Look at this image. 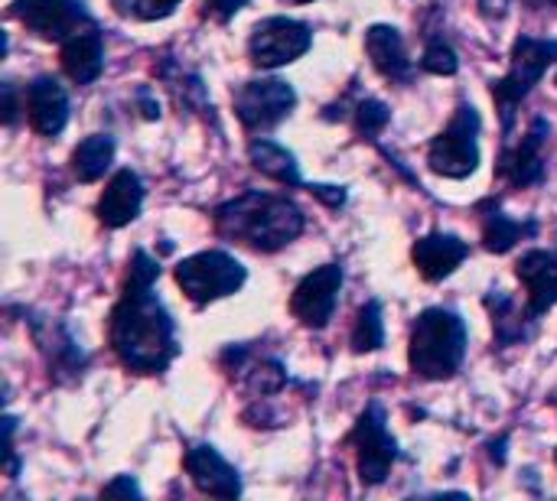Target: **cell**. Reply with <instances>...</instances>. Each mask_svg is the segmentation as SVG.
Returning a JSON list of instances; mask_svg holds the SVG:
<instances>
[{
    "instance_id": "cell-6",
    "label": "cell",
    "mask_w": 557,
    "mask_h": 501,
    "mask_svg": "<svg viewBox=\"0 0 557 501\" xmlns=\"http://www.w3.org/2000/svg\"><path fill=\"white\" fill-rule=\"evenodd\" d=\"M428 163L437 176L447 179H463L476 170L480 163V114L473 104H463L450 127L431 143Z\"/></svg>"
},
{
    "instance_id": "cell-7",
    "label": "cell",
    "mask_w": 557,
    "mask_h": 501,
    "mask_svg": "<svg viewBox=\"0 0 557 501\" xmlns=\"http://www.w3.org/2000/svg\"><path fill=\"white\" fill-rule=\"evenodd\" d=\"M310 42H313V36H310V29L300 20L271 16V20H264V23L255 26L251 42H248V52H251V62L255 65L277 68V65H287V62L300 59L310 49Z\"/></svg>"
},
{
    "instance_id": "cell-25",
    "label": "cell",
    "mask_w": 557,
    "mask_h": 501,
    "mask_svg": "<svg viewBox=\"0 0 557 501\" xmlns=\"http://www.w3.org/2000/svg\"><path fill=\"white\" fill-rule=\"evenodd\" d=\"M388 124V108L382 101H362L359 104V130L366 137H375Z\"/></svg>"
},
{
    "instance_id": "cell-11",
    "label": "cell",
    "mask_w": 557,
    "mask_h": 501,
    "mask_svg": "<svg viewBox=\"0 0 557 501\" xmlns=\"http://www.w3.org/2000/svg\"><path fill=\"white\" fill-rule=\"evenodd\" d=\"M10 13L42 39H69L72 33L88 26L78 0H16Z\"/></svg>"
},
{
    "instance_id": "cell-23",
    "label": "cell",
    "mask_w": 557,
    "mask_h": 501,
    "mask_svg": "<svg viewBox=\"0 0 557 501\" xmlns=\"http://www.w3.org/2000/svg\"><path fill=\"white\" fill-rule=\"evenodd\" d=\"M525 235V228L519 225V222H512V218H506L503 212H493L490 218H486V228H483V238H486V248L490 251H509L519 238Z\"/></svg>"
},
{
    "instance_id": "cell-12",
    "label": "cell",
    "mask_w": 557,
    "mask_h": 501,
    "mask_svg": "<svg viewBox=\"0 0 557 501\" xmlns=\"http://www.w3.org/2000/svg\"><path fill=\"white\" fill-rule=\"evenodd\" d=\"M186 473L196 483V489L206 496H215V499H238L242 496L238 473L212 447H193L186 453Z\"/></svg>"
},
{
    "instance_id": "cell-16",
    "label": "cell",
    "mask_w": 557,
    "mask_h": 501,
    "mask_svg": "<svg viewBox=\"0 0 557 501\" xmlns=\"http://www.w3.org/2000/svg\"><path fill=\"white\" fill-rule=\"evenodd\" d=\"M516 271L529 290L532 313H548L557 303V251H529Z\"/></svg>"
},
{
    "instance_id": "cell-26",
    "label": "cell",
    "mask_w": 557,
    "mask_h": 501,
    "mask_svg": "<svg viewBox=\"0 0 557 501\" xmlns=\"http://www.w3.org/2000/svg\"><path fill=\"white\" fill-rule=\"evenodd\" d=\"M180 0H127L124 13H134L140 20H163L176 10Z\"/></svg>"
},
{
    "instance_id": "cell-2",
    "label": "cell",
    "mask_w": 557,
    "mask_h": 501,
    "mask_svg": "<svg viewBox=\"0 0 557 501\" xmlns=\"http://www.w3.org/2000/svg\"><path fill=\"white\" fill-rule=\"evenodd\" d=\"M219 235L255 251H277L304 231V215L290 199L268 192H245L215 212Z\"/></svg>"
},
{
    "instance_id": "cell-13",
    "label": "cell",
    "mask_w": 557,
    "mask_h": 501,
    "mask_svg": "<svg viewBox=\"0 0 557 501\" xmlns=\"http://www.w3.org/2000/svg\"><path fill=\"white\" fill-rule=\"evenodd\" d=\"M140 205H144V186H140L137 173L121 170V173L111 176V183L101 192L98 218L108 228H124V225H131L140 215Z\"/></svg>"
},
{
    "instance_id": "cell-27",
    "label": "cell",
    "mask_w": 557,
    "mask_h": 501,
    "mask_svg": "<svg viewBox=\"0 0 557 501\" xmlns=\"http://www.w3.org/2000/svg\"><path fill=\"white\" fill-rule=\"evenodd\" d=\"M104 496H134V499H140V489H137V483L131 476H121L111 486H104Z\"/></svg>"
},
{
    "instance_id": "cell-3",
    "label": "cell",
    "mask_w": 557,
    "mask_h": 501,
    "mask_svg": "<svg viewBox=\"0 0 557 501\" xmlns=\"http://www.w3.org/2000/svg\"><path fill=\"white\" fill-rule=\"evenodd\" d=\"M467 352V326L450 310H428L418 316L411 333V368L421 378H450Z\"/></svg>"
},
{
    "instance_id": "cell-30",
    "label": "cell",
    "mask_w": 557,
    "mask_h": 501,
    "mask_svg": "<svg viewBox=\"0 0 557 501\" xmlns=\"http://www.w3.org/2000/svg\"><path fill=\"white\" fill-rule=\"evenodd\" d=\"M16 117V104H13V85H3V121L13 124Z\"/></svg>"
},
{
    "instance_id": "cell-24",
    "label": "cell",
    "mask_w": 557,
    "mask_h": 501,
    "mask_svg": "<svg viewBox=\"0 0 557 501\" xmlns=\"http://www.w3.org/2000/svg\"><path fill=\"white\" fill-rule=\"evenodd\" d=\"M421 65H424L428 72H434V75H454L460 62H457V52H454L444 39H434V42L424 49Z\"/></svg>"
},
{
    "instance_id": "cell-4",
    "label": "cell",
    "mask_w": 557,
    "mask_h": 501,
    "mask_svg": "<svg viewBox=\"0 0 557 501\" xmlns=\"http://www.w3.org/2000/svg\"><path fill=\"white\" fill-rule=\"evenodd\" d=\"M557 59L555 39H535V36H519L512 46V65L506 72V78H499L493 85V98L503 108L506 127L512 124V111L516 104L535 88V82L548 72V65Z\"/></svg>"
},
{
    "instance_id": "cell-15",
    "label": "cell",
    "mask_w": 557,
    "mask_h": 501,
    "mask_svg": "<svg viewBox=\"0 0 557 501\" xmlns=\"http://www.w3.org/2000/svg\"><path fill=\"white\" fill-rule=\"evenodd\" d=\"M26 108H29L33 130L42 134V137H55L69 121V98H65V91H62V85L55 78H36L29 85Z\"/></svg>"
},
{
    "instance_id": "cell-9",
    "label": "cell",
    "mask_w": 557,
    "mask_h": 501,
    "mask_svg": "<svg viewBox=\"0 0 557 501\" xmlns=\"http://www.w3.org/2000/svg\"><path fill=\"white\" fill-rule=\"evenodd\" d=\"M294 104H297V95L281 78L248 82L235 98V111H238V117H242V124L248 130H268V127L281 124L290 114Z\"/></svg>"
},
{
    "instance_id": "cell-5",
    "label": "cell",
    "mask_w": 557,
    "mask_h": 501,
    "mask_svg": "<svg viewBox=\"0 0 557 501\" xmlns=\"http://www.w3.org/2000/svg\"><path fill=\"white\" fill-rule=\"evenodd\" d=\"M176 284L193 303H212L232 297L245 284V267L225 251H202L180 261Z\"/></svg>"
},
{
    "instance_id": "cell-8",
    "label": "cell",
    "mask_w": 557,
    "mask_h": 501,
    "mask_svg": "<svg viewBox=\"0 0 557 501\" xmlns=\"http://www.w3.org/2000/svg\"><path fill=\"white\" fill-rule=\"evenodd\" d=\"M349 440L359 450V479L366 486L385 483V476H388V469H392V463L398 456V447H395V440H392V434L385 427V414H382L379 404H372L359 417V424H356Z\"/></svg>"
},
{
    "instance_id": "cell-1",
    "label": "cell",
    "mask_w": 557,
    "mask_h": 501,
    "mask_svg": "<svg viewBox=\"0 0 557 501\" xmlns=\"http://www.w3.org/2000/svg\"><path fill=\"white\" fill-rule=\"evenodd\" d=\"M160 267L150 254L137 251L121 303L111 313V346L131 372H163L176 355L173 320L153 293Z\"/></svg>"
},
{
    "instance_id": "cell-28",
    "label": "cell",
    "mask_w": 557,
    "mask_h": 501,
    "mask_svg": "<svg viewBox=\"0 0 557 501\" xmlns=\"http://www.w3.org/2000/svg\"><path fill=\"white\" fill-rule=\"evenodd\" d=\"M245 3H248V0H209V10H212L219 20H228V16H235Z\"/></svg>"
},
{
    "instance_id": "cell-31",
    "label": "cell",
    "mask_w": 557,
    "mask_h": 501,
    "mask_svg": "<svg viewBox=\"0 0 557 501\" xmlns=\"http://www.w3.org/2000/svg\"><path fill=\"white\" fill-rule=\"evenodd\" d=\"M284 3H310V0H284Z\"/></svg>"
},
{
    "instance_id": "cell-20",
    "label": "cell",
    "mask_w": 557,
    "mask_h": 501,
    "mask_svg": "<svg viewBox=\"0 0 557 501\" xmlns=\"http://www.w3.org/2000/svg\"><path fill=\"white\" fill-rule=\"evenodd\" d=\"M114 160V140L108 134H95V137H85L75 153H72V173L82 179V183H95L108 173Z\"/></svg>"
},
{
    "instance_id": "cell-10",
    "label": "cell",
    "mask_w": 557,
    "mask_h": 501,
    "mask_svg": "<svg viewBox=\"0 0 557 501\" xmlns=\"http://www.w3.org/2000/svg\"><path fill=\"white\" fill-rule=\"evenodd\" d=\"M339 287H343V271L336 264H323L313 274H307L294 297H290V310L294 316L310 326V329H323L333 320L336 300H339Z\"/></svg>"
},
{
    "instance_id": "cell-14",
    "label": "cell",
    "mask_w": 557,
    "mask_h": 501,
    "mask_svg": "<svg viewBox=\"0 0 557 501\" xmlns=\"http://www.w3.org/2000/svg\"><path fill=\"white\" fill-rule=\"evenodd\" d=\"M62 68L75 85H88L101 75L104 68V46L101 33L88 23L69 39H62Z\"/></svg>"
},
{
    "instance_id": "cell-29",
    "label": "cell",
    "mask_w": 557,
    "mask_h": 501,
    "mask_svg": "<svg viewBox=\"0 0 557 501\" xmlns=\"http://www.w3.org/2000/svg\"><path fill=\"white\" fill-rule=\"evenodd\" d=\"M310 192H313V196H320V199H323V202H330V205H343V202H346L343 186H310Z\"/></svg>"
},
{
    "instance_id": "cell-22",
    "label": "cell",
    "mask_w": 557,
    "mask_h": 501,
    "mask_svg": "<svg viewBox=\"0 0 557 501\" xmlns=\"http://www.w3.org/2000/svg\"><path fill=\"white\" fill-rule=\"evenodd\" d=\"M382 342H385V333H382V306L379 303H369V306H362V313L356 320L352 349L356 352H375V349H382Z\"/></svg>"
},
{
    "instance_id": "cell-19",
    "label": "cell",
    "mask_w": 557,
    "mask_h": 501,
    "mask_svg": "<svg viewBox=\"0 0 557 501\" xmlns=\"http://www.w3.org/2000/svg\"><path fill=\"white\" fill-rule=\"evenodd\" d=\"M545 121H535V127L525 134V140L503 160V173L516 183V186H529V183H539L542 173H545V163H542V143H545Z\"/></svg>"
},
{
    "instance_id": "cell-17",
    "label": "cell",
    "mask_w": 557,
    "mask_h": 501,
    "mask_svg": "<svg viewBox=\"0 0 557 501\" xmlns=\"http://www.w3.org/2000/svg\"><path fill=\"white\" fill-rule=\"evenodd\" d=\"M467 251H470V248H467L457 235H424V238L414 245L411 258H414L418 271H421L428 280H444V277H450V274L463 264Z\"/></svg>"
},
{
    "instance_id": "cell-21",
    "label": "cell",
    "mask_w": 557,
    "mask_h": 501,
    "mask_svg": "<svg viewBox=\"0 0 557 501\" xmlns=\"http://www.w3.org/2000/svg\"><path fill=\"white\" fill-rule=\"evenodd\" d=\"M248 156H251L255 170H261L264 176H271V179H277V183H287V186L300 183L297 160H294V153H287L281 143H274V140H251Z\"/></svg>"
},
{
    "instance_id": "cell-18",
    "label": "cell",
    "mask_w": 557,
    "mask_h": 501,
    "mask_svg": "<svg viewBox=\"0 0 557 501\" xmlns=\"http://www.w3.org/2000/svg\"><path fill=\"white\" fill-rule=\"evenodd\" d=\"M366 49H369L372 65L385 78L405 82L411 75V59H408L405 39H401V33L395 26H372L369 36H366Z\"/></svg>"
}]
</instances>
